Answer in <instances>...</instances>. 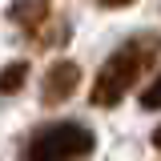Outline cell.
<instances>
[{
  "mask_svg": "<svg viewBox=\"0 0 161 161\" xmlns=\"http://www.w3.org/2000/svg\"><path fill=\"white\" fill-rule=\"evenodd\" d=\"M8 20L24 32V40L32 48H57V44L69 40V24L53 12L48 0H12Z\"/></svg>",
  "mask_w": 161,
  "mask_h": 161,
  "instance_id": "3",
  "label": "cell"
},
{
  "mask_svg": "<svg viewBox=\"0 0 161 161\" xmlns=\"http://www.w3.org/2000/svg\"><path fill=\"white\" fill-rule=\"evenodd\" d=\"M24 80H28V64L24 60H12V64H4L0 69V97H12L24 89Z\"/></svg>",
  "mask_w": 161,
  "mask_h": 161,
  "instance_id": "5",
  "label": "cell"
},
{
  "mask_svg": "<svg viewBox=\"0 0 161 161\" xmlns=\"http://www.w3.org/2000/svg\"><path fill=\"white\" fill-rule=\"evenodd\" d=\"M141 105H145V109H161V73L153 77V85L141 93Z\"/></svg>",
  "mask_w": 161,
  "mask_h": 161,
  "instance_id": "6",
  "label": "cell"
},
{
  "mask_svg": "<svg viewBox=\"0 0 161 161\" xmlns=\"http://www.w3.org/2000/svg\"><path fill=\"white\" fill-rule=\"evenodd\" d=\"M77 85H80L77 60H57V64H48L44 77H40V105H64V101L77 93Z\"/></svg>",
  "mask_w": 161,
  "mask_h": 161,
  "instance_id": "4",
  "label": "cell"
},
{
  "mask_svg": "<svg viewBox=\"0 0 161 161\" xmlns=\"http://www.w3.org/2000/svg\"><path fill=\"white\" fill-rule=\"evenodd\" d=\"M157 57H161V36H157V32H133L125 44H117V48L105 57L97 80H93L89 101H93L97 109H113V105H121L125 93L145 77V69H153Z\"/></svg>",
  "mask_w": 161,
  "mask_h": 161,
  "instance_id": "1",
  "label": "cell"
},
{
  "mask_svg": "<svg viewBox=\"0 0 161 161\" xmlns=\"http://www.w3.org/2000/svg\"><path fill=\"white\" fill-rule=\"evenodd\" d=\"M101 8H129V4H137V0H97Z\"/></svg>",
  "mask_w": 161,
  "mask_h": 161,
  "instance_id": "7",
  "label": "cell"
},
{
  "mask_svg": "<svg viewBox=\"0 0 161 161\" xmlns=\"http://www.w3.org/2000/svg\"><path fill=\"white\" fill-rule=\"evenodd\" d=\"M153 149H157V153H161V125H157V129H153Z\"/></svg>",
  "mask_w": 161,
  "mask_h": 161,
  "instance_id": "8",
  "label": "cell"
},
{
  "mask_svg": "<svg viewBox=\"0 0 161 161\" xmlns=\"http://www.w3.org/2000/svg\"><path fill=\"white\" fill-rule=\"evenodd\" d=\"M97 149V137L80 121H53L28 133L20 161H85Z\"/></svg>",
  "mask_w": 161,
  "mask_h": 161,
  "instance_id": "2",
  "label": "cell"
}]
</instances>
